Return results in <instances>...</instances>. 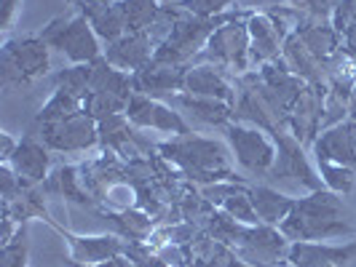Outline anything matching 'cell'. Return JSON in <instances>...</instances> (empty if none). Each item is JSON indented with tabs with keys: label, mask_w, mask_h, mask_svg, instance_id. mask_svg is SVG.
<instances>
[{
	"label": "cell",
	"mask_w": 356,
	"mask_h": 267,
	"mask_svg": "<svg viewBox=\"0 0 356 267\" xmlns=\"http://www.w3.org/2000/svg\"><path fill=\"white\" fill-rule=\"evenodd\" d=\"M49 190H51V193H62L65 198H72V200H78V203H89V198L83 196L81 187H78V171L70 169V166L56 169L54 179L49 182Z\"/></svg>",
	"instance_id": "obj_28"
},
{
	"label": "cell",
	"mask_w": 356,
	"mask_h": 267,
	"mask_svg": "<svg viewBox=\"0 0 356 267\" xmlns=\"http://www.w3.org/2000/svg\"><path fill=\"white\" fill-rule=\"evenodd\" d=\"M327 267H338V265H327Z\"/></svg>",
	"instance_id": "obj_40"
},
{
	"label": "cell",
	"mask_w": 356,
	"mask_h": 267,
	"mask_svg": "<svg viewBox=\"0 0 356 267\" xmlns=\"http://www.w3.org/2000/svg\"><path fill=\"white\" fill-rule=\"evenodd\" d=\"M97 139H99V126L86 112H78L59 123L43 126V144L51 150H65V153L89 150L97 144Z\"/></svg>",
	"instance_id": "obj_7"
},
{
	"label": "cell",
	"mask_w": 356,
	"mask_h": 267,
	"mask_svg": "<svg viewBox=\"0 0 356 267\" xmlns=\"http://www.w3.org/2000/svg\"><path fill=\"white\" fill-rule=\"evenodd\" d=\"M250 30V59L257 64H270L284 49V33L268 14H252L247 21Z\"/></svg>",
	"instance_id": "obj_14"
},
{
	"label": "cell",
	"mask_w": 356,
	"mask_h": 267,
	"mask_svg": "<svg viewBox=\"0 0 356 267\" xmlns=\"http://www.w3.org/2000/svg\"><path fill=\"white\" fill-rule=\"evenodd\" d=\"M67 3H70V6H75V3H78V0H67Z\"/></svg>",
	"instance_id": "obj_39"
},
{
	"label": "cell",
	"mask_w": 356,
	"mask_h": 267,
	"mask_svg": "<svg viewBox=\"0 0 356 267\" xmlns=\"http://www.w3.org/2000/svg\"><path fill=\"white\" fill-rule=\"evenodd\" d=\"M284 64L286 70L292 72V75H298L305 83H314L316 86L321 80V70H319L321 62L305 49V43L295 33L284 40Z\"/></svg>",
	"instance_id": "obj_21"
},
{
	"label": "cell",
	"mask_w": 356,
	"mask_h": 267,
	"mask_svg": "<svg viewBox=\"0 0 356 267\" xmlns=\"http://www.w3.org/2000/svg\"><path fill=\"white\" fill-rule=\"evenodd\" d=\"M91 267H131V262L121 259V254H118V257H113V259H105V262H99V265H91Z\"/></svg>",
	"instance_id": "obj_37"
},
{
	"label": "cell",
	"mask_w": 356,
	"mask_h": 267,
	"mask_svg": "<svg viewBox=\"0 0 356 267\" xmlns=\"http://www.w3.org/2000/svg\"><path fill=\"white\" fill-rule=\"evenodd\" d=\"M161 0H121V14L126 19V30L129 33H145L156 24L161 8Z\"/></svg>",
	"instance_id": "obj_23"
},
{
	"label": "cell",
	"mask_w": 356,
	"mask_h": 267,
	"mask_svg": "<svg viewBox=\"0 0 356 267\" xmlns=\"http://www.w3.org/2000/svg\"><path fill=\"white\" fill-rule=\"evenodd\" d=\"M343 40H346V51H348V56L351 59H356V27H351L348 33H343Z\"/></svg>",
	"instance_id": "obj_36"
},
{
	"label": "cell",
	"mask_w": 356,
	"mask_h": 267,
	"mask_svg": "<svg viewBox=\"0 0 356 267\" xmlns=\"http://www.w3.org/2000/svg\"><path fill=\"white\" fill-rule=\"evenodd\" d=\"M286 238L282 230H273L270 225L266 227H247L238 235V254L250 262V265L268 267L273 262H279L282 257H286Z\"/></svg>",
	"instance_id": "obj_9"
},
{
	"label": "cell",
	"mask_w": 356,
	"mask_h": 267,
	"mask_svg": "<svg viewBox=\"0 0 356 267\" xmlns=\"http://www.w3.org/2000/svg\"><path fill=\"white\" fill-rule=\"evenodd\" d=\"M228 142L233 147V155L238 166H244L252 174H268L276 163V144L268 139L260 128H247V126H225Z\"/></svg>",
	"instance_id": "obj_6"
},
{
	"label": "cell",
	"mask_w": 356,
	"mask_h": 267,
	"mask_svg": "<svg viewBox=\"0 0 356 267\" xmlns=\"http://www.w3.org/2000/svg\"><path fill=\"white\" fill-rule=\"evenodd\" d=\"M27 259V243H24V232L19 230V238L3 246V267H24Z\"/></svg>",
	"instance_id": "obj_33"
},
{
	"label": "cell",
	"mask_w": 356,
	"mask_h": 267,
	"mask_svg": "<svg viewBox=\"0 0 356 267\" xmlns=\"http://www.w3.org/2000/svg\"><path fill=\"white\" fill-rule=\"evenodd\" d=\"M185 64H166L150 59L143 70L131 72V86L134 94H172L185 89Z\"/></svg>",
	"instance_id": "obj_13"
},
{
	"label": "cell",
	"mask_w": 356,
	"mask_h": 267,
	"mask_svg": "<svg viewBox=\"0 0 356 267\" xmlns=\"http://www.w3.org/2000/svg\"><path fill=\"white\" fill-rule=\"evenodd\" d=\"M3 83H30L49 70V43L43 37H17L3 46Z\"/></svg>",
	"instance_id": "obj_4"
},
{
	"label": "cell",
	"mask_w": 356,
	"mask_h": 267,
	"mask_svg": "<svg viewBox=\"0 0 356 267\" xmlns=\"http://www.w3.org/2000/svg\"><path fill=\"white\" fill-rule=\"evenodd\" d=\"M161 3H172V6H179L182 0H161Z\"/></svg>",
	"instance_id": "obj_38"
},
{
	"label": "cell",
	"mask_w": 356,
	"mask_h": 267,
	"mask_svg": "<svg viewBox=\"0 0 356 267\" xmlns=\"http://www.w3.org/2000/svg\"><path fill=\"white\" fill-rule=\"evenodd\" d=\"M8 166L17 171V177L22 179L24 187H33L38 182L49 177V166H51V158L46 153V147L40 142H35L33 137H24L19 142L14 158L8 160Z\"/></svg>",
	"instance_id": "obj_16"
},
{
	"label": "cell",
	"mask_w": 356,
	"mask_h": 267,
	"mask_svg": "<svg viewBox=\"0 0 356 267\" xmlns=\"http://www.w3.org/2000/svg\"><path fill=\"white\" fill-rule=\"evenodd\" d=\"M295 35L303 40L305 49L314 53L321 64H324L330 56H335V53H338L340 33L335 30V27L324 24L321 19H314V21H300V27H298V33H295Z\"/></svg>",
	"instance_id": "obj_18"
},
{
	"label": "cell",
	"mask_w": 356,
	"mask_h": 267,
	"mask_svg": "<svg viewBox=\"0 0 356 267\" xmlns=\"http://www.w3.org/2000/svg\"><path fill=\"white\" fill-rule=\"evenodd\" d=\"M314 155L319 163H338V166H356V121H340L332 128L319 134L314 142Z\"/></svg>",
	"instance_id": "obj_11"
},
{
	"label": "cell",
	"mask_w": 356,
	"mask_h": 267,
	"mask_svg": "<svg viewBox=\"0 0 356 267\" xmlns=\"http://www.w3.org/2000/svg\"><path fill=\"white\" fill-rule=\"evenodd\" d=\"M332 27L338 30L340 35L348 33L351 27H356V0H340L338 6H335Z\"/></svg>",
	"instance_id": "obj_32"
},
{
	"label": "cell",
	"mask_w": 356,
	"mask_h": 267,
	"mask_svg": "<svg viewBox=\"0 0 356 267\" xmlns=\"http://www.w3.org/2000/svg\"><path fill=\"white\" fill-rule=\"evenodd\" d=\"M319 171H321V182L332 190V193H338V196H346V193H351V187H354V169H348V166H338V163H319Z\"/></svg>",
	"instance_id": "obj_27"
},
{
	"label": "cell",
	"mask_w": 356,
	"mask_h": 267,
	"mask_svg": "<svg viewBox=\"0 0 356 267\" xmlns=\"http://www.w3.org/2000/svg\"><path fill=\"white\" fill-rule=\"evenodd\" d=\"M250 198H252L254 212L260 216V222H266V225H282L286 216H289V212H292V206H295L292 198L282 196L279 190L266 187V184L252 187Z\"/></svg>",
	"instance_id": "obj_20"
},
{
	"label": "cell",
	"mask_w": 356,
	"mask_h": 267,
	"mask_svg": "<svg viewBox=\"0 0 356 267\" xmlns=\"http://www.w3.org/2000/svg\"><path fill=\"white\" fill-rule=\"evenodd\" d=\"M185 112H191L193 118L204 121L209 126H220L225 123L233 115V105H225L220 99H207V96H193V94H182L175 99Z\"/></svg>",
	"instance_id": "obj_22"
},
{
	"label": "cell",
	"mask_w": 356,
	"mask_h": 267,
	"mask_svg": "<svg viewBox=\"0 0 356 267\" xmlns=\"http://www.w3.org/2000/svg\"><path fill=\"white\" fill-rule=\"evenodd\" d=\"M289 6H295L298 11L311 14V19H327L335 14V6L340 0H286Z\"/></svg>",
	"instance_id": "obj_31"
},
{
	"label": "cell",
	"mask_w": 356,
	"mask_h": 267,
	"mask_svg": "<svg viewBox=\"0 0 356 267\" xmlns=\"http://www.w3.org/2000/svg\"><path fill=\"white\" fill-rule=\"evenodd\" d=\"M17 147H19V142H14L8 134H3V160L8 163V160L14 158V153H17Z\"/></svg>",
	"instance_id": "obj_35"
},
{
	"label": "cell",
	"mask_w": 356,
	"mask_h": 267,
	"mask_svg": "<svg viewBox=\"0 0 356 267\" xmlns=\"http://www.w3.org/2000/svg\"><path fill=\"white\" fill-rule=\"evenodd\" d=\"M40 37L51 46L59 49L70 62L75 64H94L102 59V49H99V37L89 24V19L72 17V19H54L51 24L40 33Z\"/></svg>",
	"instance_id": "obj_3"
},
{
	"label": "cell",
	"mask_w": 356,
	"mask_h": 267,
	"mask_svg": "<svg viewBox=\"0 0 356 267\" xmlns=\"http://www.w3.org/2000/svg\"><path fill=\"white\" fill-rule=\"evenodd\" d=\"M105 219H110V225L126 238H145V232L150 230V219H145L143 214H110Z\"/></svg>",
	"instance_id": "obj_29"
},
{
	"label": "cell",
	"mask_w": 356,
	"mask_h": 267,
	"mask_svg": "<svg viewBox=\"0 0 356 267\" xmlns=\"http://www.w3.org/2000/svg\"><path fill=\"white\" fill-rule=\"evenodd\" d=\"M193 96H207V99H220L225 105H233V89L228 80L214 70L212 64H201V67H188L185 75V89Z\"/></svg>",
	"instance_id": "obj_17"
},
{
	"label": "cell",
	"mask_w": 356,
	"mask_h": 267,
	"mask_svg": "<svg viewBox=\"0 0 356 267\" xmlns=\"http://www.w3.org/2000/svg\"><path fill=\"white\" fill-rule=\"evenodd\" d=\"M19 0H0V27L8 30L11 21H14V14H17Z\"/></svg>",
	"instance_id": "obj_34"
},
{
	"label": "cell",
	"mask_w": 356,
	"mask_h": 267,
	"mask_svg": "<svg viewBox=\"0 0 356 267\" xmlns=\"http://www.w3.org/2000/svg\"><path fill=\"white\" fill-rule=\"evenodd\" d=\"M156 37L150 35V30L145 33H126L124 37H118L115 43H110L105 51V62L118 67V70H143L145 64L156 56Z\"/></svg>",
	"instance_id": "obj_12"
},
{
	"label": "cell",
	"mask_w": 356,
	"mask_h": 267,
	"mask_svg": "<svg viewBox=\"0 0 356 267\" xmlns=\"http://www.w3.org/2000/svg\"><path fill=\"white\" fill-rule=\"evenodd\" d=\"M91 72H94V64H75V67H67V70L56 72L54 75V86L59 91H67L75 99H86L91 89Z\"/></svg>",
	"instance_id": "obj_25"
},
{
	"label": "cell",
	"mask_w": 356,
	"mask_h": 267,
	"mask_svg": "<svg viewBox=\"0 0 356 267\" xmlns=\"http://www.w3.org/2000/svg\"><path fill=\"white\" fill-rule=\"evenodd\" d=\"M72 259L75 262H86V265H99L105 259L118 257L124 246L115 235H91V238H81V235H70Z\"/></svg>",
	"instance_id": "obj_19"
},
{
	"label": "cell",
	"mask_w": 356,
	"mask_h": 267,
	"mask_svg": "<svg viewBox=\"0 0 356 267\" xmlns=\"http://www.w3.org/2000/svg\"><path fill=\"white\" fill-rule=\"evenodd\" d=\"M78 112H83V102L81 99H75L70 96L67 91H54V96L46 102V107L40 110V115H38V123L49 126V123H59V121H67L72 115H78Z\"/></svg>",
	"instance_id": "obj_26"
},
{
	"label": "cell",
	"mask_w": 356,
	"mask_h": 267,
	"mask_svg": "<svg viewBox=\"0 0 356 267\" xmlns=\"http://www.w3.org/2000/svg\"><path fill=\"white\" fill-rule=\"evenodd\" d=\"M207 59H212L214 64H222L233 72H244L250 64V30L244 21L225 19L217 30L212 33L207 43Z\"/></svg>",
	"instance_id": "obj_5"
},
{
	"label": "cell",
	"mask_w": 356,
	"mask_h": 267,
	"mask_svg": "<svg viewBox=\"0 0 356 267\" xmlns=\"http://www.w3.org/2000/svg\"><path fill=\"white\" fill-rule=\"evenodd\" d=\"M222 17H193V14H177L172 30L163 35V40L156 49V62H166V64H185L196 56L201 49H207L212 33L222 24Z\"/></svg>",
	"instance_id": "obj_2"
},
{
	"label": "cell",
	"mask_w": 356,
	"mask_h": 267,
	"mask_svg": "<svg viewBox=\"0 0 356 267\" xmlns=\"http://www.w3.org/2000/svg\"><path fill=\"white\" fill-rule=\"evenodd\" d=\"M159 150L193 179H204V182L214 179L217 182V179H225L231 174V160H228L225 147L212 139L185 134L177 142L159 144Z\"/></svg>",
	"instance_id": "obj_1"
},
{
	"label": "cell",
	"mask_w": 356,
	"mask_h": 267,
	"mask_svg": "<svg viewBox=\"0 0 356 267\" xmlns=\"http://www.w3.org/2000/svg\"><path fill=\"white\" fill-rule=\"evenodd\" d=\"M356 254V241L346 246H327L316 241H295L286 251V262L292 267H327L340 265Z\"/></svg>",
	"instance_id": "obj_15"
},
{
	"label": "cell",
	"mask_w": 356,
	"mask_h": 267,
	"mask_svg": "<svg viewBox=\"0 0 356 267\" xmlns=\"http://www.w3.org/2000/svg\"><path fill=\"white\" fill-rule=\"evenodd\" d=\"M233 0H182L177 8H182L185 14H193V17H204V19H212L220 17Z\"/></svg>",
	"instance_id": "obj_30"
},
{
	"label": "cell",
	"mask_w": 356,
	"mask_h": 267,
	"mask_svg": "<svg viewBox=\"0 0 356 267\" xmlns=\"http://www.w3.org/2000/svg\"><path fill=\"white\" fill-rule=\"evenodd\" d=\"M91 27H94V33L99 40H105L107 46L110 43H115L118 37H124L129 30H126V19L121 14V6L118 3H110L107 8H102L97 17L89 21Z\"/></svg>",
	"instance_id": "obj_24"
},
{
	"label": "cell",
	"mask_w": 356,
	"mask_h": 267,
	"mask_svg": "<svg viewBox=\"0 0 356 267\" xmlns=\"http://www.w3.org/2000/svg\"><path fill=\"white\" fill-rule=\"evenodd\" d=\"M276 137V163L273 169L268 171L270 179H295V182H303L308 190H321L324 182L321 177L314 174V169L308 166V160L303 158V150L295 139H289L286 134H273Z\"/></svg>",
	"instance_id": "obj_10"
},
{
	"label": "cell",
	"mask_w": 356,
	"mask_h": 267,
	"mask_svg": "<svg viewBox=\"0 0 356 267\" xmlns=\"http://www.w3.org/2000/svg\"><path fill=\"white\" fill-rule=\"evenodd\" d=\"M126 121L140 128H156V131H163V134H191L188 123L179 118V112H172L166 105H161L156 99H150L147 94H134L129 99V107H126Z\"/></svg>",
	"instance_id": "obj_8"
}]
</instances>
